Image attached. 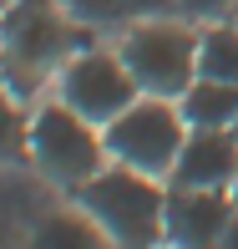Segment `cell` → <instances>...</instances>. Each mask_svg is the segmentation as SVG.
Instances as JSON below:
<instances>
[{
  "mask_svg": "<svg viewBox=\"0 0 238 249\" xmlns=\"http://www.w3.org/2000/svg\"><path fill=\"white\" fill-rule=\"evenodd\" d=\"M183 122L188 127H233L238 122V82H218V76H198L183 97Z\"/></svg>",
  "mask_w": 238,
  "mask_h": 249,
  "instance_id": "9c48e42d",
  "label": "cell"
},
{
  "mask_svg": "<svg viewBox=\"0 0 238 249\" xmlns=\"http://www.w3.org/2000/svg\"><path fill=\"white\" fill-rule=\"evenodd\" d=\"M233 138H238V122H233Z\"/></svg>",
  "mask_w": 238,
  "mask_h": 249,
  "instance_id": "e0dca14e",
  "label": "cell"
},
{
  "mask_svg": "<svg viewBox=\"0 0 238 249\" xmlns=\"http://www.w3.org/2000/svg\"><path fill=\"white\" fill-rule=\"evenodd\" d=\"M233 203H238V178H233Z\"/></svg>",
  "mask_w": 238,
  "mask_h": 249,
  "instance_id": "2e32d148",
  "label": "cell"
},
{
  "mask_svg": "<svg viewBox=\"0 0 238 249\" xmlns=\"http://www.w3.org/2000/svg\"><path fill=\"white\" fill-rule=\"evenodd\" d=\"M101 153H107V138H96V122H86L66 102L41 107L36 122H31V158L61 188H81L86 178H96Z\"/></svg>",
  "mask_w": 238,
  "mask_h": 249,
  "instance_id": "277c9868",
  "label": "cell"
},
{
  "mask_svg": "<svg viewBox=\"0 0 238 249\" xmlns=\"http://www.w3.org/2000/svg\"><path fill=\"white\" fill-rule=\"evenodd\" d=\"M198 41L183 20H152L122 41V61L147 97H183L198 82Z\"/></svg>",
  "mask_w": 238,
  "mask_h": 249,
  "instance_id": "5b68a950",
  "label": "cell"
},
{
  "mask_svg": "<svg viewBox=\"0 0 238 249\" xmlns=\"http://www.w3.org/2000/svg\"><path fill=\"white\" fill-rule=\"evenodd\" d=\"M198 76L238 82V26H213L198 41Z\"/></svg>",
  "mask_w": 238,
  "mask_h": 249,
  "instance_id": "7c38bea8",
  "label": "cell"
},
{
  "mask_svg": "<svg viewBox=\"0 0 238 249\" xmlns=\"http://www.w3.org/2000/svg\"><path fill=\"white\" fill-rule=\"evenodd\" d=\"M20 148H31V132H26V122H20L16 102L0 92V163H5V158H20Z\"/></svg>",
  "mask_w": 238,
  "mask_h": 249,
  "instance_id": "4fadbf2b",
  "label": "cell"
},
{
  "mask_svg": "<svg viewBox=\"0 0 238 249\" xmlns=\"http://www.w3.org/2000/svg\"><path fill=\"white\" fill-rule=\"evenodd\" d=\"M137 92L142 87H137V76L127 71L122 51L117 56L81 51V56H71L66 71H61V102L76 107L86 122H96V127H107L111 117H122V112L137 102Z\"/></svg>",
  "mask_w": 238,
  "mask_h": 249,
  "instance_id": "8992f818",
  "label": "cell"
},
{
  "mask_svg": "<svg viewBox=\"0 0 238 249\" xmlns=\"http://www.w3.org/2000/svg\"><path fill=\"white\" fill-rule=\"evenodd\" d=\"M238 203L223 198V188H173L167 194V239L173 249H218Z\"/></svg>",
  "mask_w": 238,
  "mask_h": 249,
  "instance_id": "52a82bcc",
  "label": "cell"
},
{
  "mask_svg": "<svg viewBox=\"0 0 238 249\" xmlns=\"http://www.w3.org/2000/svg\"><path fill=\"white\" fill-rule=\"evenodd\" d=\"M111 234L101 229L92 213H46V219L36 224V239L31 249H107Z\"/></svg>",
  "mask_w": 238,
  "mask_h": 249,
  "instance_id": "30bf717a",
  "label": "cell"
},
{
  "mask_svg": "<svg viewBox=\"0 0 238 249\" xmlns=\"http://www.w3.org/2000/svg\"><path fill=\"white\" fill-rule=\"evenodd\" d=\"M233 0H177V10L183 16H198V20H213V16H223Z\"/></svg>",
  "mask_w": 238,
  "mask_h": 249,
  "instance_id": "5bb4252c",
  "label": "cell"
},
{
  "mask_svg": "<svg viewBox=\"0 0 238 249\" xmlns=\"http://www.w3.org/2000/svg\"><path fill=\"white\" fill-rule=\"evenodd\" d=\"M218 249H238V209H233L228 229H223V239H218Z\"/></svg>",
  "mask_w": 238,
  "mask_h": 249,
  "instance_id": "9a60e30c",
  "label": "cell"
},
{
  "mask_svg": "<svg viewBox=\"0 0 238 249\" xmlns=\"http://www.w3.org/2000/svg\"><path fill=\"white\" fill-rule=\"evenodd\" d=\"M76 203L111 234L117 249H157V239H167V194L152 173H137L127 163L86 178L76 188Z\"/></svg>",
  "mask_w": 238,
  "mask_h": 249,
  "instance_id": "6da1fadb",
  "label": "cell"
},
{
  "mask_svg": "<svg viewBox=\"0 0 238 249\" xmlns=\"http://www.w3.org/2000/svg\"><path fill=\"white\" fill-rule=\"evenodd\" d=\"M238 178L233 127H192L173 163V188H223Z\"/></svg>",
  "mask_w": 238,
  "mask_h": 249,
  "instance_id": "ba28073f",
  "label": "cell"
},
{
  "mask_svg": "<svg viewBox=\"0 0 238 249\" xmlns=\"http://www.w3.org/2000/svg\"><path fill=\"white\" fill-rule=\"evenodd\" d=\"M177 0H66V16H76L81 26H117V20H142L162 16Z\"/></svg>",
  "mask_w": 238,
  "mask_h": 249,
  "instance_id": "8fae6325",
  "label": "cell"
},
{
  "mask_svg": "<svg viewBox=\"0 0 238 249\" xmlns=\"http://www.w3.org/2000/svg\"><path fill=\"white\" fill-rule=\"evenodd\" d=\"M107 138V153L117 163L137 168V173L152 178H173V163L183 153L188 132H183V107H173V97H137L122 117H111L101 127Z\"/></svg>",
  "mask_w": 238,
  "mask_h": 249,
  "instance_id": "7a4b0ae2",
  "label": "cell"
},
{
  "mask_svg": "<svg viewBox=\"0 0 238 249\" xmlns=\"http://www.w3.org/2000/svg\"><path fill=\"white\" fill-rule=\"evenodd\" d=\"M71 20H61L46 0H20V5H10L5 16H0V46H5L10 76H16L20 92H31L41 71L66 66V56L86 41Z\"/></svg>",
  "mask_w": 238,
  "mask_h": 249,
  "instance_id": "3957f363",
  "label": "cell"
}]
</instances>
